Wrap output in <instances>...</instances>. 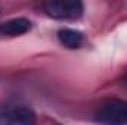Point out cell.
<instances>
[{"instance_id": "cell-1", "label": "cell", "mask_w": 127, "mask_h": 125, "mask_svg": "<svg viewBox=\"0 0 127 125\" xmlns=\"http://www.w3.org/2000/svg\"><path fill=\"white\" fill-rule=\"evenodd\" d=\"M95 121L100 125H127V102L120 99H108L97 104Z\"/></svg>"}, {"instance_id": "cell-2", "label": "cell", "mask_w": 127, "mask_h": 125, "mask_svg": "<svg viewBox=\"0 0 127 125\" xmlns=\"http://www.w3.org/2000/svg\"><path fill=\"white\" fill-rule=\"evenodd\" d=\"M43 12L58 21H75L81 18L84 12V4L78 0H52L41 4Z\"/></svg>"}, {"instance_id": "cell-3", "label": "cell", "mask_w": 127, "mask_h": 125, "mask_svg": "<svg viewBox=\"0 0 127 125\" xmlns=\"http://www.w3.org/2000/svg\"><path fill=\"white\" fill-rule=\"evenodd\" d=\"M0 125H37V116L27 104L0 103Z\"/></svg>"}, {"instance_id": "cell-4", "label": "cell", "mask_w": 127, "mask_h": 125, "mask_svg": "<svg viewBox=\"0 0 127 125\" xmlns=\"http://www.w3.org/2000/svg\"><path fill=\"white\" fill-rule=\"evenodd\" d=\"M31 21L27 18H12L0 25V35H4V37L24 35L31 30Z\"/></svg>"}, {"instance_id": "cell-5", "label": "cell", "mask_w": 127, "mask_h": 125, "mask_svg": "<svg viewBox=\"0 0 127 125\" xmlns=\"http://www.w3.org/2000/svg\"><path fill=\"white\" fill-rule=\"evenodd\" d=\"M58 40L66 49H78L81 47L83 41H84V35L83 32H80L78 30H72V28H62L58 31Z\"/></svg>"}, {"instance_id": "cell-6", "label": "cell", "mask_w": 127, "mask_h": 125, "mask_svg": "<svg viewBox=\"0 0 127 125\" xmlns=\"http://www.w3.org/2000/svg\"><path fill=\"white\" fill-rule=\"evenodd\" d=\"M0 15H1V6H0Z\"/></svg>"}, {"instance_id": "cell-7", "label": "cell", "mask_w": 127, "mask_h": 125, "mask_svg": "<svg viewBox=\"0 0 127 125\" xmlns=\"http://www.w3.org/2000/svg\"><path fill=\"white\" fill-rule=\"evenodd\" d=\"M55 125H61V124H55Z\"/></svg>"}]
</instances>
